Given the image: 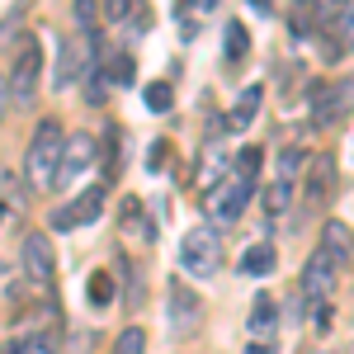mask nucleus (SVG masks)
<instances>
[{
    "label": "nucleus",
    "mask_w": 354,
    "mask_h": 354,
    "mask_svg": "<svg viewBox=\"0 0 354 354\" xmlns=\"http://www.w3.org/2000/svg\"><path fill=\"white\" fill-rule=\"evenodd\" d=\"M194 10H218V0H194Z\"/></svg>",
    "instance_id": "32"
},
{
    "label": "nucleus",
    "mask_w": 354,
    "mask_h": 354,
    "mask_svg": "<svg viewBox=\"0 0 354 354\" xmlns=\"http://www.w3.org/2000/svg\"><path fill=\"white\" fill-rule=\"evenodd\" d=\"M298 170H302V151L288 147V151L279 156V180H274V185H288V189H293V175H298Z\"/></svg>",
    "instance_id": "24"
},
{
    "label": "nucleus",
    "mask_w": 354,
    "mask_h": 354,
    "mask_svg": "<svg viewBox=\"0 0 354 354\" xmlns=\"http://www.w3.org/2000/svg\"><path fill=\"white\" fill-rule=\"evenodd\" d=\"M322 255H326L335 270H345V265H350V255H354V236H350V227H345V222L330 218L326 227H322Z\"/></svg>",
    "instance_id": "13"
},
{
    "label": "nucleus",
    "mask_w": 354,
    "mask_h": 354,
    "mask_svg": "<svg viewBox=\"0 0 354 354\" xmlns=\"http://www.w3.org/2000/svg\"><path fill=\"white\" fill-rule=\"evenodd\" d=\"M142 100H147V109H151V113H165L170 104H175V90H170L165 81H151L147 90H142Z\"/></svg>",
    "instance_id": "19"
},
{
    "label": "nucleus",
    "mask_w": 354,
    "mask_h": 354,
    "mask_svg": "<svg viewBox=\"0 0 354 354\" xmlns=\"http://www.w3.org/2000/svg\"><path fill=\"white\" fill-rule=\"evenodd\" d=\"M24 274H28V283H53L57 250L48 241V232H28L24 236Z\"/></svg>",
    "instance_id": "8"
},
{
    "label": "nucleus",
    "mask_w": 354,
    "mask_h": 354,
    "mask_svg": "<svg viewBox=\"0 0 354 354\" xmlns=\"http://www.w3.org/2000/svg\"><path fill=\"white\" fill-rule=\"evenodd\" d=\"M100 208H104V189L95 185V189H85L76 203H66V208H57L53 213V232H71V227H90V222L100 218Z\"/></svg>",
    "instance_id": "10"
},
{
    "label": "nucleus",
    "mask_w": 354,
    "mask_h": 354,
    "mask_svg": "<svg viewBox=\"0 0 354 354\" xmlns=\"http://www.w3.org/2000/svg\"><path fill=\"white\" fill-rule=\"evenodd\" d=\"M5 109H10V90H5V76H0V118H5Z\"/></svg>",
    "instance_id": "29"
},
{
    "label": "nucleus",
    "mask_w": 354,
    "mask_h": 354,
    "mask_svg": "<svg viewBox=\"0 0 354 354\" xmlns=\"http://www.w3.org/2000/svg\"><path fill=\"white\" fill-rule=\"evenodd\" d=\"M19 350L24 354H57V330H33L19 340Z\"/></svg>",
    "instance_id": "22"
},
{
    "label": "nucleus",
    "mask_w": 354,
    "mask_h": 354,
    "mask_svg": "<svg viewBox=\"0 0 354 354\" xmlns=\"http://www.w3.org/2000/svg\"><path fill=\"white\" fill-rule=\"evenodd\" d=\"M76 24L85 28V43L100 53V28H95V0H76Z\"/></svg>",
    "instance_id": "20"
},
{
    "label": "nucleus",
    "mask_w": 354,
    "mask_h": 354,
    "mask_svg": "<svg viewBox=\"0 0 354 354\" xmlns=\"http://www.w3.org/2000/svg\"><path fill=\"white\" fill-rule=\"evenodd\" d=\"M180 270H185V274H198V279H208V274L222 270L218 227H194L189 236L180 241Z\"/></svg>",
    "instance_id": "2"
},
{
    "label": "nucleus",
    "mask_w": 354,
    "mask_h": 354,
    "mask_svg": "<svg viewBox=\"0 0 354 354\" xmlns=\"http://www.w3.org/2000/svg\"><path fill=\"white\" fill-rule=\"evenodd\" d=\"M326 5H350V0H326Z\"/></svg>",
    "instance_id": "34"
},
{
    "label": "nucleus",
    "mask_w": 354,
    "mask_h": 354,
    "mask_svg": "<svg viewBox=\"0 0 354 354\" xmlns=\"http://www.w3.org/2000/svg\"><path fill=\"white\" fill-rule=\"evenodd\" d=\"M118 222H123V232L137 236V241H156V227L142 218V203H137V198H123V218Z\"/></svg>",
    "instance_id": "15"
},
{
    "label": "nucleus",
    "mask_w": 354,
    "mask_h": 354,
    "mask_svg": "<svg viewBox=\"0 0 354 354\" xmlns=\"http://www.w3.org/2000/svg\"><path fill=\"white\" fill-rule=\"evenodd\" d=\"M335 279H340V270L317 250V255L307 260V270H302V293H307V302H326L330 293H335Z\"/></svg>",
    "instance_id": "11"
},
{
    "label": "nucleus",
    "mask_w": 354,
    "mask_h": 354,
    "mask_svg": "<svg viewBox=\"0 0 354 354\" xmlns=\"http://www.w3.org/2000/svg\"><path fill=\"white\" fill-rule=\"evenodd\" d=\"M90 66H95V48H90L85 38H62L53 81H57V85H71L76 76H81V71H90Z\"/></svg>",
    "instance_id": "9"
},
{
    "label": "nucleus",
    "mask_w": 354,
    "mask_h": 354,
    "mask_svg": "<svg viewBox=\"0 0 354 354\" xmlns=\"http://www.w3.org/2000/svg\"><path fill=\"white\" fill-rule=\"evenodd\" d=\"M0 354H24V350H19V340H5V350H0Z\"/></svg>",
    "instance_id": "31"
},
{
    "label": "nucleus",
    "mask_w": 354,
    "mask_h": 354,
    "mask_svg": "<svg viewBox=\"0 0 354 354\" xmlns=\"http://www.w3.org/2000/svg\"><path fill=\"white\" fill-rule=\"evenodd\" d=\"M165 312H170V335H175V340H189L194 330H198V317H203V307H198V293H189L185 283H170Z\"/></svg>",
    "instance_id": "6"
},
{
    "label": "nucleus",
    "mask_w": 354,
    "mask_h": 354,
    "mask_svg": "<svg viewBox=\"0 0 354 354\" xmlns=\"http://www.w3.org/2000/svg\"><path fill=\"white\" fill-rule=\"evenodd\" d=\"M95 156H100V142L95 137H62V165H57V185H66V180H81L85 170L95 165Z\"/></svg>",
    "instance_id": "7"
},
{
    "label": "nucleus",
    "mask_w": 354,
    "mask_h": 354,
    "mask_svg": "<svg viewBox=\"0 0 354 354\" xmlns=\"http://www.w3.org/2000/svg\"><path fill=\"white\" fill-rule=\"evenodd\" d=\"M245 354H274V350H270V345H250Z\"/></svg>",
    "instance_id": "33"
},
{
    "label": "nucleus",
    "mask_w": 354,
    "mask_h": 354,
    "mask_svg": "<svg viewBox=\"0 0 354 354\" xmlns=\"http://www.w3.org/2000/svg\"><path fill=\"white\" fill-rule=\"evenodd\" d=\"M222 48H227V62H241V57L250 53V33H245V24H227Z\"/></svg>",
    "instance_id": "18"
},
{
    "label": "nucleus",
    "mask_w": 354,
    "mask_h": 354,
    "mask_svg": "<svg viewBox=\"0 0 354 354\" xmlns=\"http://www.w3.org/2000/svg\"><path fill=\"white\" fill-rule=\"evenodd\" d=\"M0 222H5V208H0Z\"/></svg>",
    "instance_id": "35"
},
{
    "label": "nucleus",
    "mask_w": 354,
    "mask_h": 354,
    "mask_svg": "<svg viewBox=\"0 0 354 354\" xmlns=\"http://www.w3.org/2000/svg\"><path fill=\"white\" fill-rule=\"evenodd\" d=\"M250 5H255L260 15H270V10H274V0H250Z\"/></svg>",
    "instance_id": "30"
},
{
    "label": "nucleus",
    "mask_w": 354,
    "mask_h": 354,
    "mask_svg": "<svg viewBox=\"0 0 354 354\" xmlns=\"http://www.w3.org/2000/svg\"><path fill=\"white\" fill-rule=\"evenodd\" d=\"M330 189H335V161L330 156H312V165H307V194H302V203L307 208H322L330 198Z\"/></svg>",
    "instance_id": "12"
},
{
    "label": "nucleus",
    "mask_w": 354,
    "mask_h": 354,
    "mask_svg": "<svg viewBox=\"0 0 354 354\" xmlns=\"http://www.w3.org/2000/svg\"><path fill=\"white\" fill-rule=\"evenodd\" d=\"M288 185H274L270 194H265V208H270V218H279V213H283V208H288Z\"/></svg>",
    "instance_id": "26"
},
{
    "label": "nucleus",
    "mask_w": 354,
    "mask_h": 354,
    "mask_svg": "<svg viewBox=\"0 0 354 354\" xmlns=\"http://www.w3.org/2000/svg\"><path fill=\"white\" fill-rule=\"evenodd\" d=\"M260 161H265V151H260V147H241V156H236V175L255 180V175H260Z\"/></svg>",
    "instance_id": "25"
},
{
    "label": "nucleus",
    "mask_w": 354,
    "mask_h": 354,
    "mask_svg": "<svg viewBox=\"0 0 354 354\" xmlns=\"http://www.w3.org/2000/svg\"><path fill=\"white\" fill-rule=\"evenodd\" d=\"M250 194H255V180L232 175V180H222V185H213L203 194V208H208L213 222H236L245 213V203H250Z\"/></svg>",
    "instance_id": "5"
},
{
    "label": "nucleus",
    "mask_w": 354,
    "mask_h": 354,
    "mask_svg": "<svg viewBox=\"0 0 354 354\" xmlns=\"http://www.w3.org/2000/svg\"><path fill=\"white\" fill-rule=\"evenodd\" d=\"M62 123L57 118H43L33 128V142H28V185L33 189H57V165H62Z\"/></svg>",
    "instance_id": "1"
},
{
    "label": "nucleus",
    "mask_w": 354,
    "mask_h": 354,
    "mask_svg": "<svg viewBox=\"0 0 354 354\" xmlns=\"http://www.w3.org/2000/svg\"><path fill=\"white\" fill-rule=\"evenodd\" d=\"M260 100H265V90H260V85H245V90H241V100H236V109L227 113V128H232V133L250 128V118L260 113Z\"/></svg>",
    "instance_id": "14"
},
{
    "label": "nucleus",
    "mask_w": 354,
    "mask_h": 354,
    "mask_svg": "<svg viewBox=\"0 0 354 354\" xmlns=\"http://www.w3.org/2000/svg\"><path fill=\"white\" fill-rule=\"evenodd\" d=\"M165 161H170V147H165V142H156V147L147 151V170H161Z\"/></svg>",
    "instance_id": "28"
},
{
    "label": "nucleus",
    "mask_w": 354,
    "mask_h": 354,
    "mask_svg": "<svg viewBox=\"0 0 354 354\" xmlns=\"http://www.w3.org/2000/svg\"><path fill=\"white\" fill-rule=\"evenodd\" d=\"M307 104H312V128H330L340 123L354 104V81H317L307 90Z\"/></svg>",
    "instance_id": "4"
},
{
    "label": "nucleus",
    "mask_w": 354,
    "mask_h": 354,
    "mask_svg": "<svg viewBox=\"0 0 354 354\" xmlns=\"http://www.w3.org/2000/svg\"><path fill=\"white\" fill-rule=\"evenodd\" d=\"M38 76H43V48L28 38L24 48H19V57L10 62V81H5L15 109H28V104H33V95H38Z\"/></svg>",
    "instance_id": "3"
},
{
    "label": "nucleus",
    "mask_w": 354,
    "mask_h": 354,
    "mask_svg": "<svg viewBox=\"0 0 354 354\" xmlns=\"http://www.w3.org/2000/svg\"><path fill=\"white\" fill-rule=\"evenodd\" d=\"M123 15H133V0H104V19L123 24Z\"/></svg>",
    "instance_id": "27"
},
{
    "label": "nucleus",
    "mask_w": 354,
    "mask_h": 354,
    "mask_svg": "<svg viewBox=\"0 0 354 354\" xmlns=\"http://www.w3.org/2000/svg\"><path fill=\"white\" fill-rule=\"evenodd\" d=\"M113 354H147V330L128 326L118 340H113Z\"/></svg>",
    "instance_id": "23"
},
{
    "label": "nucleus",
    "mask_w": 354,
    "mask_h": 354,
    "mask_svg": "<svg viewBox=\"0 0 354 354\" xmlns=\"http://www.w3.org/2000/svg\"><path fill=\"white\" fill-rule=\"evenodd\" d=\"M85 288H90V302H95V307H109V302H113V279L104 270L90 274V283H85Z\"/></svg>",
    "instance_id": "21"
},
{
    "label": "nucleus",
    "mask_w": 354,
    "mask_h": 354,
    "mask_svg": "<svg viewBox=\"0 0 354 354\" xmlns=\"http://www.w3.org/2000/svg\"><path fill=\"white\" fill-rule=\"evenodd\" d=\"M274 322H279V307H274L270 293H260V298H255V307H250V335H270Z\"/></svg>",
    "instance_id": "17"
},
{
    "label": "nucleus",
    "mask_w": 354,
    "mask_h": 354,
    "mask_svg": "<svg viewBox=\"0 0 354 354\" xmlns=\"http://www.w3.org/2000/svg\"><path fill=\"white\" fill-rule=\"evenodd\" d=\"M274 265H279L274 245H250V250L241 255V274H255V279H265V274H274Z\"/></svg>",
    "instance_id": "16"
}]
</instances>
